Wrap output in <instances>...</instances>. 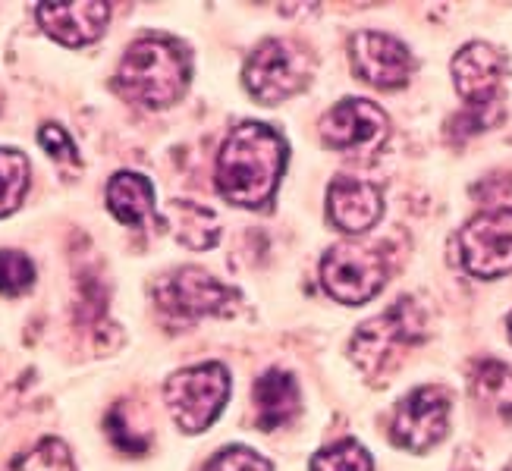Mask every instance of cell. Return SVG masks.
Wrapping results in <instances>:
<instances>
[{"label":"cell","instance_id":"6da1fadb","mask_svg":"<svg viewBox=\"0 0 512 471\" xmlns=\"http://www.w3.org/2000/svg\"><path fill=\"white\" fill-rule=\"evenodd\" d=\"M286 167V142L264 123L236 126L217 154V192L230 205H271Z\"/></svg>","mask_w":512,"mask_h":471},{"label":"cell","instance_id":"7a4b0ae2","mask_svg":"<svg viewBox=\"0 0 512 471\" xmlns=\"http://www.w3.org/2000/svg\"><path fill=\"white\" fill-rule=\"evenodd\" d=\"M189 76L192 63L183 44L164 35H148L129 44L117 70V85L129 101L161 110L186 95Z\"/></svg>","mask_w":512,"mask_h":471},{"label":"cell","instance_id":"3957f363","mask_svg":"<svg viewBox=\"0 0 512 471\" xmlns=\"http://www.w3.org/2000/svg\"><path fill=\"white\" fill-rule=\"evenodd\" d=\"M230 399V374L220 362H205L195 368H183L167 377L164 402L186 434H202L217 421Z\"/></svg>","mask_w":512,"mask_h":471},{"label":"cell","instance_id":"277c9868","mask_svg":"<svg viewBox=\"0 0 512 471\" xmlns=\"http://www.w3.org/2000/svg\"><path fill=\"white\" fill-rule=\"evenodd\" d=\"M311 76V57L293 41H261L242 66V79L252 98L264 104H280L302 92Z\"/></svg>","mask_w":512,"mask_h":471},{"label":"cell","instance_id":"5b68a950","mask_svg":"<svg viewBox=\"0 0 512 471\" xmlns=\"http://www.w3.org/2000/svg\"><path fill=\"white\" fill-rule=\"evenodd\" d=\"M321 283L343 305H365L387 283V261L381 252L359 242L333 245L321 261Z\"/></svg>","mask_w":512,"mask_h":471},{"label":"cell","instance_id":"8992f818","mask_svg":"<svg viewBox=\"0 0 512 471\" xmlns=\"http://www.w3.org/2000/svg\"><path fill=\"white\" fill-rule=\"evenodd\" d=\"M421 336H425V318H421L418 305L412 299H399L387 314L359 327L349 355L362 371L374 374L390 362L396 349L418 343Z\"/></svg>","mask_w":512,"mask_h":471},{"label":"cell","instance_id":"52a82bcc","mask_svg":"<svg viewBox=\"0 0 512 471\" xmlns=\"http://www.w3.org/2000/svg\"><path fill=\"white\" fill-rule=\"evenodd\" d=\"M450 428V393L443 387L412 390L393 412L390 437L409 453H428L447 437Z\"/></svg>","mask_w":512,"mask_h":471},{"label":"cell","instance_id":"ba28073f","mask_svg":"<svg viewBox=\"0 0 512 471\" xmlns=\"http://www.w3.org/2000/svg\"><path fill=\"white\" fill-rule=\"evenodd\" d=\"M462 264L472 277L494 280L512 271V208L487 211L465 223L459 236Z\"/></svg>","mask_w":512,"mask_h":471},{"label":"cell","instance_id":"9c48e42d","mask_svg":"<svg viewBox=\"0 0 512 471\" xmlns=\"http://www.w3.org/2000/svg\"><path fill=\"white\" fill-rule=\"evenodd\" d=\"M390 136V120L377 104L365 98H346L330 107L321 120V139L349 154H374Z\"/></svg>","mask_w":512,"mask_h":471},{"label":"cell","instance_id":"30bf717a","mask_svg":"<svg viewBox=\"0 0 512 471\" xmlns=\"http://www.w3.org/2000/svg\"><path fill=\"white\" fill-rule=\"evenodd\" d=\"M236 299H239L236 289L220 283L217 277L202 271V267H180L158 289V302L173 314H183V318L227 314L236 305Z\"/></svg>","mask_w":512,"mask_h":471},{"label":"cell","instance_id":"8fae6325","mask_svg":"<svg viewBox=\"0 0 512 471\" xmlns=\"http://www.w3.org/2000/svg\"><path fill=\"white\" fill-rule=\"evenodd\" d=\"M352 70L374 88H403L415 70V60L403 41L384 32H355L349 41Z\"/></svg>","mask_w":512,"mask_h":471},{"label":"cell","instance_id":"7c38bea8","mask_svg":"<svg viewBox=\"0 0 512 471\" xmlns=\"http://www.w3.org/2000/svg\"><path fill=\"white\" fill-rule=\"evenodd\" d=\"M506 79V57L494 44L472 41L453 57V82L462 101H469L472 110L491 107L500 95V85Z\"/></svg>","mask_w":512,"mask_h":471},{"label":"cell","instance_id":"4fadbf2b","mask_svg":"<svg viewBox=\"0 0 512 471\" xmlns=\"http://www.w3.org/2000/svg\"><path fill=\"white\" fill-rule=\"evenodd\" d=\"M35 19L54 41L66 44V48H82V44H92L104 35L110 22V4L104 0H73V4L51 0V4L35 7Z\"/></svg>","mask_w":512,"mask_h":471},{"label":"cell","instance_id":"5bb4252c","mask_svg":"<svg viewBox=\"0 0 512 471\" xmlns=\"http://www.w3.org/2000/svg\"><path fill=\"white\" fill-rule=\"evenodd\" d=\"M327 211L343 233H368L384 214V198L374 183L340 176L327 192Z\"/></svg>","mask_w":512,"mask_h":471},{"label":"cell","instance_id":"9a60e30c","mask_svg":"<svg viewBox=\"0 0 512 471\" xmlns=\"http://www.w3.org/2000/svg\"><path fill=\"white\" fill-rule=\"evenodd\" d=\"M255 409H258V424L264 431L286 428L299 415V387L293 374L267 371L255 384Z\"/></svg>","mask_w":512,"mask_h":471},{"label":"cell","instance_id":"2e32d148","mask_svg":"<svg viewBox=\"0 0 512 471\" xmlns=\"http://www.w3.org/2000/svg\"><path fill=\"white\" fill-rule=\"evenodd\" d=\"M107 208L126 227H139L154 211V189L142 173H117L107 183Z\"/></svg>","mask_w":512,"mask_h":471},{"label":"cell","instance_id":"e0dca14e","mask_svg":"<svg viewBox=\"0 0 512 471\" xmlns=\"http://www.w3.org/2000/svg\"><path fill=\"white\" fill-rule=\"evenodd\" d=\"M164 220L170 233L180 239L189 249H211L220 236V227H217V217L205 208L198 205H189V201H170L167 211H164Z\"/></svg>","mask_w":512,"mask_h":471},{"label":"cell","instance_id":"ac0fdd59","mask_svg":"<svg viewBox=\"0 0 512 471\" xmlns=\"http://www.w3.org/2000/svg\"><path fill=\"white\" fill-rule=\"evenodd\" d=\"M472 393L487 409L512 421V371L503 362H494V358L478 362L472 374Z\"/></svg>","mask_w":512,"mask_h":471},{"label":"cell","instance_id":"d6986e66","mask_svg":"<svg viewBox=\"0 0 512 471\" xmlns=\"http://www.w3.org/2000/svg\"><path fill=\"white\" fill-rule=\"evenodd\" d=\"M26 189H29L26 154L13 148H0V217H7L19 208Z\"/></svg>","mask_w":512,"mask_h":471},{"label":"cell","instance_id":"ffe728a7","mask_svg":"<svg viewBox=\"0 0 512 471\" xmlns=\"http://www.w3.org/2000/svg\"><path fill=\"white\" fill-rule=\"evenodd\" d=\"M7 471H73V456H70V446L57 437H48L35 443L29 453L16 456Z\"/></svg>","mask_w":512,"mask_h":471},{"label":"cell","instance_id":"44dd1931","mask_svg":"<svg viewBox=\"0 0 512 471\" xmlns=\"http://www.w3.org/2000/svg\"><path fill=\"white\" fill-rule=\"evenodd\" d=\"M311 471H374V462L362 443L340 440L311 459Z\"/></svg>","mask_w":512,"mask_h":471},{"label":"cell","instance_id":"7402d4cb","mask_svg":"<svg viewBox=\"0 0 512 471\" xmlns=\"http://www.w3.org/2000/svg\"><path fill=\"white\" fill-rule=\"evenodd\" d=\"M35 283V264L29 255L0 249V293L4 296H22Z\"/></svg>","mask_w":512,"mask_h":471},{"label":"cell","instance_id":"603a6c76","mask_svg":"<svg viewBox=\"0 0 512 471\" xmlns=\"http://www.w3.org/2000/svg\"><path fill=\"white\" fill-rule=\"evenodd\" d=\"M205 471H274V465L255 450H246V446H227L224 453H217L208 462Z\"/></svg>","mask_w":512,"mask_h":471},{"label":"cell","instance_id":"cb8c5ba5","mask_svg":"<svg viewBox=\"0 0 512 471\" xmlns=\"http://www.w3.org/2000/svg\"><path fill=\"white\" fill-rule=\"evenodd\" d=\"M107 437L114 440L117 450L129 453V456H142L148 450V434H136L123 421V406H117L114 412L107 415Z\"/></svg>","mask_w":512,"mask_h":471},{"label":"cell","instance_id":"d4e9b609","mask_svg":"<svg viewBox=\"0 0 512 471\" xmlns=\"http://www.w3.org/2000/svg\"><path fill=\"white\" fill-rule=\"evenodd\" d=\"M38 142L41 148L48 151L54 161H70V164H79V154H76V145L73 139L66 136V129H60L57 123H44L38 129Z\"/></svg>","mask_w":512,"mask_h":471},{"label":"cell","instance_id":"484cf974","mask_svg":"<svg viewBox=\"0 0 512 471\" xmlns=\"http://www.w3.org/2000/svg\"><path fill=\"white\" fill-rule=\"evenodd\" d=\"M509 340H512V314H509Z\"/></svg>","mask_w":512,"mask_h":471},{"label":"cell","instance_id":"4316f807","mask_svg":"<svg viewBox=\"0 0 512 471\" xmlns=\"http://www.w3.org/2000/svg\"><path fill=\"white\" fill-rule=\"evenodd\" d=\"M506 471H512V462H509V465H506Z\"/></svg>","mask_w":512,"mask_h":471}]
</instances>
